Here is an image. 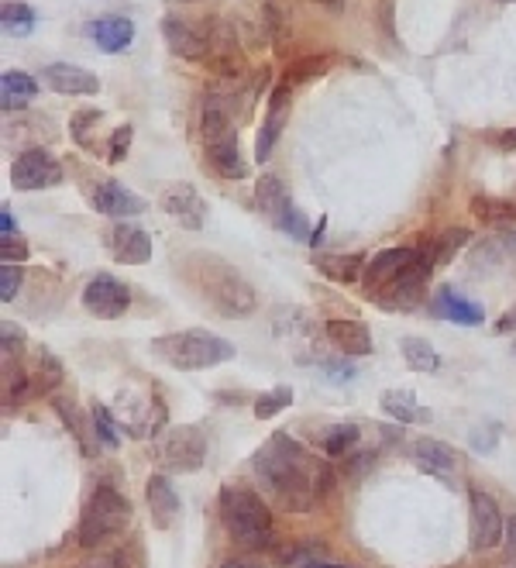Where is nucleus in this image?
Returning a JSON list of instances; mask_svg holds the SVG:
<instances>
[{
    "mask_svg": "<svg viewBox=\"0 0 516 568\" xmlns=\"http://www.w3.org/2000/svg\"><path fill=\"white\" fill-rule=\"evenodd\" d=\"M255 476L269 489V496L283 510L307 513L317 507V500L334 486V472L327 462L310 455L300 441L289 434H272L252 458Z\"/></svg>",
    "mask_w": 516,
    "mask_h": 568,
    "instance_id": "1",
    "label": "nucleus"
},
{
    "mask_svg": "<svg viewBox=\"0 0 516 568\" xmlns=\"http://www.w3.org/2000/svg\"><path fill=\"white\" fill-rule=\"evenodd\" d=\"M221 524L241 548H269L272 544V510L248 486L221 489Z\"/></svg>",
    "mask_w": 516,
    "mask_h": 568,
    "instance_id": "2",
    "label": "nucleus"
},
{
    "mask_svg": "<svg viewBox=\"0 0 516 568\" xmlns=\"http://www.w3.org/2000/svg\"><path fill=\"white\" fill-rule=\"evenodd\" d=\"M152 352L162 362H169L172 369L183 372H200V369H214L221 362L234 359V345L221 334L207 331V328H186L179 334H166V338L152 341Z\"/></svg>",
    "mask_w": 516,
    "mask_h": 568,
    "instance_id": "3",
    "label": "nucleus"
},
{
    "mask_svg": "<svg viewBox=\"0 0 516 568\" xmlns=\"http://www.w3.org/2000/svg\"><path fill=\"white\" fill-rule=\"evenodd\" d=\"M131 524V500L124 493H117L114 486H97L93 496L86 500L83 517H80V544L86 551L100 548L104 541H111L114 534H121Z\"/></svg>",
    "mask_w": 516,
    "mask_h": 568,
    "instance_id": "4",
    "label": "nucleus"
},
{
    "mask_svg": "<svg viewBox=\"0 0 516 568\" xmlns=\"http://www.w3.org/2000/svg\"><path fill=\"white\" fill-rule=\"evenodd\" d=\"M203 293L224 317H248L255 310V290L228 266H214L203 279Z\"/></svg>",
    "mask_w": 516,
    "mask_h": 568,
    "instance_id": "5",
    "label": "nucleus"
},
{
    "mask_svg": "<svg viewBox=\"0 0 516 568\" xmlns=\"http://www.w3.org/2000/svg\"><path fill=\"white\" fill-rule=\"evenodd\" d=\"M159 462L172 472H197L207 462V434L197 424L172 427L166 438L159 441Z\"/></svg>",
    "mask_w": 516,
    "mask_h": 568,
    "instance_id": "6",
    "label": "nucleus"
},
{
    "mask_svg": "<svg viewBox=\"0 0 516 568\" xmlns=\"http://www.w3.org/2000/svg\"><path fill=\"white\" fill-rule=\"evenodd\" d=\"M468 534H472V551H492L506 538L503 510L482 489L468 493Z\"/></svg>",
    "mask_w": 516,
    "mask_h": 568,
    "instance_id": "7",
    "label": "nucleus"
},
{
    "mask_svg": "<svg viewBox=\"0 0 516 568\" xmlns=\"http://www.w3.org/2000/svg\"><path fill=\"white\" fill-rule=\"evenodd\" d=\"M83 307L86 314L100 317V321H117V317H124V310L131 307L128 283L107 276V272H97V276L83 286Z\"/></svg>",
    "mask_w": 516,
    "mask_h": 568,
    "instance_id": "8",
    "label": "nucleus"
},
{
    "mask_svg": "<svg viewBox=\"0 0 516 568\" xmlns=\"http://www.w3.org/2000/svg\"><path fill=\"white\" fill-rule=\"evenodd\" d=\"M11 183L14 190H49V186L62 183V166L52 159L45 149H25L11 166Z\"/></svg>",
    "mask_w": 516,
    "mask_h": 568,
    "instance_id": "9",
    "label": "nucleus"
},
{
    "mask_svg": "<svg viewBox=\"0 0 516 568\" xmlns=\"http://www.w3.org/2000/svg\"><path fill=\"white\" fill-rule=\"evenodd\" d=\"M159 204L169 217H176L186 231H200L203 221H207V204L190 183H169L166 190L159 193Z\"/></svg>",
    "mask_w": 516,
    "mask_h": 568,
    "instance_id": "10",
    "label": "nucleus"
},
{
    "mask_svg": "<svg viewBox=\"0 0 516 568\" xmlns=\"http://www.w3.org/2000/svg\"><path fill=\"white\" fill-rule=\"evenodd\" d=\"M162 38H166L169 52H176L179 59L203 62L210 56V35L207 31L193 28L190 21L176 18V14H166V18H162Z\"/></svg>",
    "mask_w": 516,
    "mask_h": 568,
    "instance_id": "11",
    "label": "nucleus"
},
{
    "mask_svg": "<svg viewBox=\"0 0 516 568\" xmlns=\"http://www.w3.org/2000/svg\"><path fill=\"white\" fill-rule=\"evenodd\" d=\"M107 248L124 266H145L152 259V238L131 221H117L114 228H107Z\"/></svg>",
    "mask_w": 516,
    "mask_h": 568,
    "instance_id": "12",
    "label": "nucleus"
},
{
    "mask_svg": "<svg viewBox=\"0 0 516 568\" xmlns=\"http://www.w3.org/2000/svg\"><path fill=\"white\" fill-rule=\"evenodd\" d=\"M417 262H420V252H413V248H386V252L372 255L362 279L369 290L382 293L393 279H400L403 272L410 266H417Z\"/></svg>",
    "mask_w": 516,
    "mask_h": 568,
    "instance_id": "13",
    "label": "nucleus"
},
{
    "mask_svg": "<svg viewBox=\"0 0 516 568\" xmlns=\"http://www.w3.org/2000/svg\"><path fill=\"white\" fill-rule=\"evenodd\" d=\"M289 93H293L289 90V80H283L276 90H272L262 131H258V138H255V159L258 162L269 159L272 149H276V142H279V135H283V124H286V114H289Z\"/></svg>",
    "mask_w": 516,
    "mask_h": 568,
    "instance_id": "14",
    "label": "nucleus"
},
{
    "mask_svg": "<svg viewBox=\"0 0 516 568\" xmlns=\"http://www.w3.org/2000/svg\"><path fill=\"white\" fill-rule=\"evenodd\" d=\"M42 80L49 83V90L59 93V97H93V93H100L97 76L86 73L80 66H69V62H52V66H45Z\"/></svg>",
    "mask_w": 516,
    "mask_h": 568,
    "instance_id": "15",
    "label": "nucleus"
},
{
    "mask_svg": "<svg viewBox=\"0 0 516 568\" xmlns=\"http://www.w3.org/2000/svg\"><path fill=\"white\" fill-rule=\"evenodd\" d=\"M90 207L97 214L117 217V221H128V217H138L145 210V200L138 193L124 190L121 183H100L97 190L90 193Z\"/></svg>",
    "mask_w": 516,
    "mask_h": 568,
    "instance_id": "16",
    "label": "nucleus"
},
{
    "mask_svg": "<svg viewBox=\"0 0 516 568\" xmlns=\"http://www.w3.org/2000/svg\"><path fill=\"white\" fill-rule=\"evenodd\" d=\"M427 276H430V269H427V262L420 259L417 266H410L400 279H393V283H389L386 290L379 293V303H382V307H389V310H406V307H413V303L424 297Z\"/></svg>",
    "mask_w": 516,
    "mask_h": 568,
    "instance_id": "17",
    "label": "nucleus"
},
{
    "mask_svg": "<svg viewBox=\"0 0 516 568\" xmlns=\"http://www.w3.org/2000/svg\"><path fill=\"white\" fill-rule=\"evenodd\" d=\"M86 35L93 38V45H97L100 52H111V56H117V52L131 49V42H135V21L131 18H97L86 25Z\"/></svg>",
    "mask_w": 516,
    "mask_h": 568,
    "instance_id": "18",
    "label": "nucleus"
},
{
    "mask_svg": "<svg viewBox=\"0 0 516 568\" xmlns=\"http://www.w3.org/2000/svg\"><path fill=\"white\" fill-rule=\"evenodd\" d=\"M207 162L221 180H245L248 176V166L238 152V135H228V138H221V142H210Z\"/></svg>",
    "mask_w": 516,
    "mask_h": 568,
    "instance_id": "19",
    "label": "nucleus"
},
{
    "mask_svg": "<svg viewBox=\"0 0 516 568\" xmlns=\"http://www.w3.org/2000/svg\"><path fill=\"white\" fill-rule=\"evenodd\" d=\"M327 338L334 341V348L344 355H372V334L362 321H327Z\"/></svg>",
    "mask_w": 516,
    "mask_h": 568,
    "instance_id": "20",
    "label": "nucleus"
},
{
    "mask_svg": "<svg viewBox=\"0 0 516 568\" xmlns=\"http://www.w3.org/2000/svg\"><path fill=\"white\" fill-rule=\"evenodd\" d=\"M200 131H203V142H221V138L234 135L231 128V104L224 93H207L203 100V121H200Z\"/></svg>",
    "mask_w": 516,
    "mask_h": 568,
    "instance_id": "21",
    "label": "nucleus"
},
{
    "mask_svg": "<svg viewBox=\"0 0 516 568\" xmlns=\"http://www.w3.org/2000/svg\"><path fill=\"white\" fill-rule=\"evenodd\" d=\"M434 310L444 317V321L465 324V328H479V324L486 321V314H482V307H479V303L465 300V297H461V293L451 290V286H448V290H441V293H437Z\"/></svg>",
    "mask_w": 516,
    "mask_h": 568,
    "instance_id": "22",
    "label": "nucleus"
},
{
    "mask_svg": "<svg viewBox=\"0 0 516 568\" xmlns=\"http://www.w3.org/2000/svg\"><path fill=\"white\" fill-rule=\"evenodd\" d=\"M145 500H148V507H152V517L159 527H169L172 520L179 517V496H176V489H172V482L166 476L148 479Z\"/></svg>",
    "mask_w": 516,
    "mask_h": 568,
    "instance_id": "23",
    "label": "nucleus"
},
{
    "mask_svg": "<svg viewBox=\"0 0 516 568\" xmlns=\"http://www.w3.org/2000/svg\"><path fill=\"white\" fill-rule=\"evenodd\" d=\"M413 458H417L420 469L434 472V476H451V472H455V448L437 438L413 441Z\"/></svg>",
    "mask_w": 516,
    "mask_h": 568,
    "instance_id": "24",
    "label": "nucleus"
},
{
    "mask_svg": "<svg viewBox=\"0 0 516 568\" xmlns=\"http://www.w3.org/2000/svg\"><path fill=\"white\" fill-rule=\"evenodd\" d=\"M255 204L258 210H262L265 217H269L272 224L279 221V217L286 214L289 207H293V200H289V190H286V183L279 180V176H262V180L255 183Z\"/></svg>",
    "mask_w": 516,
    "mask_h": 568,
    "instance_id": "25",
    "label": "nucleus"
},
{
    "mask_svg": "<svg viewBox=\"0 0 516 568\" xmlns=\"http://www.w3.org/2000/svg\"><path fill=\"white\" fill-rule=\"evenodd\" d=\"M382 410L393 420H400V424H424V420H430V410L420 407L410 389H389V393H382Z\"/></svg>",
    "mask_w": 516,
    "mask_h": 568,
    "instance_id": "26",
    "label": "nucleus"
},
{
    "mask_svg": "<svg viewBox=\"0 0 516 568\" xmlns=\"http://www.w3.org/2000/svg\"><path fill=\"white\" fill-rule=\"evenodd\" d=\"M468 238H472V231L468 228H448V231H441L434 241H430V248L420 259L427 262V269H434V266H444V262H451L455 255L461 252V248L468 245Z\"/></svg>",
    "mask_w": 516,
    "mask_h": 568,
    "instance_id": "27",
    "label": "nucleus"
},
{
    "mask_svg": "<svg viewBox=\"0 0 516 568\" xmlns=\"http://www.w3.org/2000/svg\"><path fill=\"white\" fill-rule=\"evenodd\" d=\"M38 93V83L31 80L28 73H4L0 76V104L4 111H21L35 100Z\"/></svg>",
    "mask_w": 516,
    "mask_h": 568,
    "instance_id": "28",
    "label": "nucleus"
},
{
    "mask_svg": "<svg viewBox=\"0 0 516 568\" xmlns=\"http://www.w3.org/2000/svg\"><path fill=\"white\" fill-rule=\"evenodd\" d=\"M314 266L334 283H355L365 276V255H320Z\"/></svg>",
    "mask_w": 516,
    "mask_h": 568,
    "instance_id": "29",
    "label": "nucleus"
},
{
    "mask_svg": "<svg viewBox=\"0 0 516 568\" xmlns=\"http://www.w3.org/2000/svg\"><path fill=\"white\" fill-rule=\"evenodd\" d=\"M403 359L413 372H437L441 369V355L434 352V345L420 338H403Z\"/></svg>",
    "mask_w": 516,
    "mask_h": 568,
    "instance_id": "30",
    "label": "nucleus"
},
{
    "mask_svg": "<svg viewBox=\"0 0 516 568\" xmlns=\"http://www.w3.org/2000/svg\"><path fill=\"white\" fill-rule=\"evenodd\" d=\"M28 383H31V396L52 393V389L62 383V365L52 359V355H42L35 369L28 372Z\"/></svg>",
    "mask_w": 516,
    "mask_h": 568,
    "instance_id": "31",
    "label": "nucleus"
},
{
    "mask_svg": "<svg viewBox=\"0 0 516 568\" xmlns=\"http://www.w3.org/2000/svg\"><path fill=\"white\" fill-rule=\"evenodd\" d=\"M90 427H93V434H97V441H104L107 448H117V445H121V431H117V420L111 417V410L100 407V403H93V410H90Z\"/></svg>",
    "mask_w": 516,
    "mask_h": 568,
    "instance_id": "32",
    "label": "nucleus"
},
{
    "mask_svg": "<svg viewBox=\"0 0 516 568\" xmlns=\"http://www.w3.org/2000/svg\"><path fill=\"white\" fill-rule=\"evenodd\" d=\"M358 438H362L358 424H338V427H334V431L324 438V451H327L331 458H341V455H348V451L358 445Z\"/></svg>",
    "mask_w": 516,
    "mask_h": 568,
    "instance_id": "33",
    "label": "nucleus"
},
{
    "mask_svg": "<svg viewBox=\"0 0 516 568\" xmlns=\"http://www.w3.org/2000/svg\"><path fill=\"white\" fill-rule=\"evenodd\" d=\"M0 21H4V31H14V35H28L35 28V11L28 4H4L0 11Z\"/></svg>",
    "mask_w": 516,
    "mask_h": 568,
    "instance_id": "34",
    "label": "nucleus"
},
{
    "mask_svg": "<svg viewBox=\"0 0 516 568\" xmlns=\"http://www.w3.org/2000/svg\"><path fill=\"white\" fill-rule=\"evenodd\" d=\"M289 403H293V389H289V386H276L272 393H265V396H258V400H255V417L258 420H269V417H276L279 410H286Z\"/></svg>",
    "mask_w": 516,
    "mask_h": 568,
    "instance_id": "35",
    "label": "nucleus"
},
{
    "mask_svg": "<svg viewBox=\"0 0 516 568\" xmlns=\"http://www.w3.org/2000/svg\"><path fill=\"white\" fill-rule=\"evenodd\" d=\"M472 210H475V217H482V221H510V217H516V207H510L506 200L475 197L472 200Z\"/></svg>",
    "mask_w": 516,
    "mask_h": 568,
    "instance_id": "36",
    "label": "nucleus"
},
{
    "mask_svg": "<svg viewBox=\"0 0 516 568\" xmlns=\"http://www.w3.org/2000/svg\"><path fill=\"white\" fill-rule=\"evenodd\" d=\"M276 228L279 231H286L289 238H300V241H310V224H307V217H303V210L300 207H289L283 217L276 221Z\"/></svg>",
    "mask_w": 516,
    "mask_h": 568,
    "instance_id": "37",
    "label": "nucleus"
},
{
    "mask_svg": "<svg viewBox=\"0 0 516 568\" xmlns=\"http://www.w3.org/2000/svg\"><path fill=\"white\" fill-rule=\"evenodd\" d=\"M100 121H104V114H100V111H80L73 121H69V128H73V138L83 145V149H90V138H86V128H97Z\"/></svg>",
    "mask_w": 516,
    "mask_h": 568,
    "instance_id": "38",
    "label": "nucleus"
},
{
    "mask_svg": "<svg viewBox=\"0 0 516 568\" xmlns=\"http://www.w3.org/2000/svg\"><path fill=\"white\" fill-rule=\"evenodd\" d=\"M21 290V269L18 266H4L0 269V300L11 303L14 297H18Z\"/></svg>",
    "mask_w": 516,
    "mask_h": 568,
    "instance_id": "39",
    "label": "nucleus"
},
{
    "mask_svg": "<svg viewBox=\"0 0 516 568\" xmlns=\"http://www.w3.org/2000/svg\"><path fill=\"white\" fill-rule=\"evenodd\" d=\"M0 255H4V266H21L28 259V245L21 238H0Z\"/></svg>",
    "mask_w": 516,
    "mask_h": 568,
    "instance_id": "40",
    "label": "nucleus"
},
{
    "mask_svg": "<svg viewBox=\"0 0 516 568\" xmlns=\"http://www.w3.org/2000/svg\"><path fill=\"white\" fill-rule=\"evenodd\" d=\"M128 145H131V124H121V128L111 135V152H107V162L117 166V162L128 155Z\"/></svg>",
    "mask_w": 516,
    "mask_h": 568,
    "instance_id": "41",
    "label": "nucleus"
},
{
    "mask_svg": "<svg viewBox=\"0 0 516 568\" xmlns=\"http://www.w3.org/2000/svg\"><path fill=\"white\" fill-rule=\"evenodd\" d=\"M80 568H128V555L124 551H104V555L86 558Z\"/></svg>",
    "mask_w": 516,
    "mask_h": 568,
    "instance_id": "42",
    "label": "nucleus"
},
{
    "mask_svg": "<svg viewBox=\"0 0 516 568\" xmlns=\"http://www.w3.org/2000/svg\"><path fill=\"white\" fill-rule=\"evenodd\" d=\"M21 341H25L21 328H11V324H4V355L21 352Z\"/></svg>",
    "mask_w": 516,
    "mask_h": 568,
    "instance_id": "43",
    "label": "nucleus"
},
{
    "mask_svg": "<svg viewBox=\"0 0 516 568\" xmlns=\"http://www.w3.org/2000/svg\"><path fill=\"white\" fill-rule=\"evenodd\" d=\"M0 238H18V221L11 217V210H0Z\"/></svg>",
    "mask_w": 516,
    "mask_h": 568,
    "instance_id": "44",
    "label": "nucleus"
},
{
    "mask_svg": "<svg viewBox=\"0 0 516 568\" xmlns=\"http://www.w3.org/2000/svg\"><path fill=\"white\" fill-rule=\"evenodd\" d=\"M372 462H375V451H365L362 458H355V462H348V472H351V476H362V472L369 469Z\"/></svg>",
    "mask_w": 516,
    "mask_h": 568,
    "instance_id": "45",
    "label": "nucleus"
},
{
    "mask_svg": "<svg viewBox=\"0 0 516 568\" xmlns=\"http://www.w3.org/2000/svg\"><path fill=\"white\" fill-rule=\"evenodd\" d=\"M221 568H262V565H255V562H245V558H228Z\"/></svg>",
    "mask_w": 516,
    "mask_h": 568,
    "instance_id": "46",
    "label": "nucleus"
},
{
    "mask_svg": "<svg viewBox=\"0 0 516 568\" xmlns=\"http://www.w3.org/2000/svg\"><path fill=\"white\" fill-rule=\"evenodd\" d=\"M499 331H503V334H506V331H516V310H513V314H506L503 321H499Z\"/></svg>",
    "mask_w": 516,
    "mask_h": 568,
    "instance_id": "47",
    "label": "nucleus"
},
{
    "mask_svg": "<svg viewBox=\"0 0 516 568\" xmlns=\"http://www.w3.org/2000/svg\"><path fill=\"white\" fill-rule=\"evenodd\" d=\"M506 538H510V548L516 555V517H510V524H506Z\"/></svg>",
    "mask_w": 516,
    "mask_h": 568,
    "instance_id": "48",
    "label": "nucleus"
},
{
    "mask_svg": "<svg viewBox=\"0 0 516 568\" xmlns=\"http://www.w3.org/2000/svg\"><path fill=\"white\" fill-rule=\"evenodd\" d=\"M314 4L327 7V11H341V4H344V0H314Z\"/></svg>",
    "mask_w": 516,
    "mask_h": 568,
    "instance_id": "49",
    "label": "nucleus"
},
{
    "mask_svg": "<svg viewBox=\"0 0 516 568\" xmlns=\"http://www.w3.org/2000/svg\"><path fill=\"white\" fill-rule=\"evenodd\" d=\"M503 149H516V131H506L503 135Z\"/></svg>",
    "mask_w": 516,
    "mask_h": 568,
    "instance_id": "50",
    "label": "nucleus"
},
{
    "mask_svg": "<svg viewBox=\"0 0 516 568\" xmlns=\"http://www.w3.org/2000/svg\"><path fill=\"white\" fill-rule=\"evenodd\" d=\"M303 568H348V565H334V562H310V565H303Z\"/></svg>",
    "mask_w": 516,
    "mask_h": 568,
    "instance_id": "51",
    "label": "nucleus"
},
{
    "mask_svg": "<svg viewBox=\"0 0 516 568\" xmlns=\"http://www.w3.org/2000/svg\"><path fill=\"white\" fill-rule=\"evenodd\" d=\"M513 352H516V341H513Z\"/></svg>",
    "mask_w": 516,
    "mask_h": 568,
    "instance_id": "52",
    "label": "nucleus"
}]
</instances>
